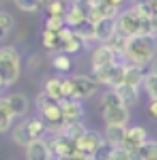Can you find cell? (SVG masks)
<instances>
[{
	"label": "cell",
	"instance_id": "20",
	"mask_svg": "<svg viewBox=\"0 0 157 160\" xmlns=\"http://www.w3.org/2000/svg\"><path fill=\"white\" fill-rule=\"evenodd\" d=\"M61 88H63V80L58 77H51L45 82L43 93L55 101H63V90Z\"/></svg>",
	"mask_w": 157,
	"mask_h": 160
},
{
	"label": "cell",
	"instance_id": "30",
	"mask_svg": "<svg viewBox=\"0 0 157 160\" xmlns=\"http://www.w3.org/2000/svg\"><path fill=\"white\" fill-rule=\"evenodd\" d=\"M143 85H144V90L149 95V98L157 99V75L151 74V72L146 74V78H144V82H143Z\"/></svg>",
	"mask_w": 157,
	"mask_h": 160
},
{
	"label": "cell",
	"instance_id": "39",
	"mask_svg": "<svg viewBox=\"0 0 157 160\" xmlns=\"http://www.w3.org/2000/svg\"><path fill=\"white\" fill-rule=\"evenodd\" d=\"M5 87V82H3V80H2V77H0V90H2Z\"/></svg>",
	"mask_w": 157,
	"mask_h": 160
},
{
	"label": "cell",
	"instance_id": "14",
	"mask_svg": "<svg viewBox=\"0 0 157 160\" xmlns=\"http://www.w3.org/2000/svg\"><path fill=\"white\" fill-rule=\"evenodd\" d=\"M127 136V125H108L106 133H104V139L112 148H119L124 146Z\"/></svg>",
	"mask_w": 157,
	"mask_h": 160
},
{
	"label": "cell",
	"instance_id": "8",
	"mask_svg": "<svg viewBox=\"0 0 157 160\" xmlns=\"http://www.w3.org/2000/svg\"><path fill=\"white\" fill-rule=\"evenodd\" d=\"M101 114L106 125H127L130 120V112L125 106H114V108L101 109Z\"/></svg>",
	"mask_w": 157,
	"mask_h": 160
},
{
	"label": "cell",
	"instance_id": "40",
	"mask_svg": "<svg viewBox=\"0 0 157 160\" xmlns=\"http://www.w3.org/2000/svg\"><path fill=\"white\" fill-rule=\"evenodd\" d=\"M0 2H3V0H0Z\"/></svg>",
	"mask_w": 157,
	"mask_h": 160
},
{
	"label": "cell",
	"instance_id": "15",
	"mask_svg": "<svg viewBox=\"0 0 157 160\" xmlns=\"http://www.w3.org/2000/svg\"><path fill=\"white\" fill-rule=\"evenodd\" d=\"M117 96L120 98L122 104L125 108H130V106H135L138 102V98H139V93H138V87H132L128 83H120L119 87L112 88Z\"/></svg>",
	"mask_w": 157,
	"mask_h": 160
},
{
	"label": "cell",
	"instance_id": "26",
	"mask_svg": "<svg viewBox=\"0 0 157 160\" xmlns=\"http://www.w3.org/2000/svg\"><path fill=\"white\" fill-rule=\"evenodd\" d=\"M42 45H43L47 50L59 48V32L45 29V31L42 32Z\"/></svg>",
	"mask_w": 157,
	"mask_h": 160
},
{
	"label": "cell",
	"instance_id": "7",
	"mask_svg": "<svg viewBox=\"0 0 157 160\" xmlns=\"http://www.w3.org/2000/svg\"><path fill=\"white\" fill-rule=\"evenodd\" d=\"M61 106V112H63V118L66 125L71 123H78L84 117V108L80 101H75V99H63L59 101Z\"/></svg>",
	"mask_w": 157,
	"mask_h": 160
},
{
	"label": "cell",
	"instance_id": "17",
	"mask_svg": "<svg viewBox=\"0 0 157 160\" xmlns=\"http://www.w3.org/2000/svg\"><path fill=\"white\" fill-rule=\"evenodd\" d=\"M23 123H24L26 131H28V135L31 136L32 141L42 139L43 133L47 131V127H45V123H43V120L38 118V117H31V118H28V120H24Z\"/></svg>",
	"mask_w": 157,
	"mask_h": 160
},
{
	"label": "cell",
	"instance_id": "25",
	"mask_svg": "<svg viewBox=\"0 0 157 160\" xmlns=\"http://www.w3.org/2000/svg\"><path fill=\"white\" fill-rule=\"evenodd\" d=\"M11 136H13V141H15L16 144H19V146H23V148H28L31 142H34V141L31 139V136L28 135V131H26L24 123H19L18 127H15Z\"/></svg>",
	"mask_w": 157,
	"mask_h": 160
},
{
	"label": "cell",
	"instance_id": "24",
	"mask_svg": "<svg viewBox=\"0 0 157 160\" xmlns=\"http://www.w3.org/2000/svg\"><path fill=\"white\" fill-rule=\"evenodd\" d=\"M127 40H128V37H125V35H122L120 32H117L109 42L106 43L112 51H114V55L117 56V55H122V56H125V48H127Z\"/></svg>",
	"mask_w": 157,
	"mask_h": 160
},
{
	"label": "cell",
	"instance_id": "4",
	"mask_svg": "<svg viewBox=\"0 0 157 160\" xmlns=\"http://www.w3.org/2000/svg\"><path fill=\"white\" fill-rule=\"evenodd\" d=\"M104 142L106 141H104V138L98 131L87 130L84 135L75 141V151H77V154L91 158V155L96 152V149L99 148V146H103Z\"/></svg>",
	"mask_w": 157,
	"mask_h": 160
},
{
	"label": "cell",
	"instance_id": "11",
	"mask_svg": "<svg viewBox=\"0 0 157 160\" xmlns=\"http://www.w3.org/2000/svg\"><path fill=\"white\" fill-rule=\"evenodd\" d=\"M114 59H115L114 51L106 43H103L93 51V55H91V68H93V71L106 68L109 64H114Z\"/></svg>",
	"mask_w": 157,
	"mask_h": 160
},
{
	"label": "cell",
	"instance_id": "31",
	"mask_svg": "<svg viewBox=\"0 0 157 160\" xmlns=\"http://www.w3.org/2000/svg\"><path fill=\"white\" fill-rule=\"evenodd\" d=\"M13 24H15V21H13V16L10 13L0 11V38H3L8 34V31L13 28Z\"/></svg>",
	"mask_w": 157,
	"mask_h": 160
},
{
	"label": "cell",
	"instance_id": "23",
	"mask_svg": "<svg viewBox=\"0 0 157 160\" xmlns=\"http://www.w3.org/2000/svg\"><path fill=\"white\" fill-rule=\"evenodd\" d=\"M13 118H15V115L11 114V111L8 108L7 98H0V133L7 131L11 127Z\"/></svg>",
	"mask_w": 157,
	"mask_h": 160
},
{
	"label": "cell",
	"instance_id": "22",
	"mask_svg": "<svg viewBox=\"0 0 157 160\" xmlns=\"http://www.w3.org/2000/svg\"><path fill=\"white\" fill-rule=\"evenodd\" d=\"M42 8L48 11V16H66V2L64 0H42Z\"/></svg>",
	"mask_w": 157,
	"mask_h": 160
},
{
	"label": "cell",
	"instance_id": "35",
	"mask_svg": "<svg viewBox=\"0 0 157 160\" xmlns=\"http://www.w3.org/2000/svg\"><path fill=\"white\" fill-rule=\"evenodd\" d=\"M148 114L154 122H157V99H151V102L148 104Z\"/></svg>",
	"mask_w": 157,
	"mask_h": 160
},
{
	"label": "cell",
	"instance_id": "10",
	"mask_svg": "<svg viewBox=\"0 0 157 160\" xmlns=\"http://www.w3.org/2000/svg\"><path fill=\"white\" fill-rule=\"evenodd\" d=\"M82 45H84V40L80 37H77L69 28H64L59 32V50L64 55H66V53L74 55V53H77L82 48Z\"/></svg>",
	"mask_w": 157,
	"mask_h": 160
},
{
	"label": "cell",
	"instance_id": "33",
	"mask_svg": "<svg viewBox=\"0 0 157 160\" xmlns=\"http://www.w3.org/2000/svg\"><path fill=\"white\" fill-rule=\"evenodd\" d=\"M71 66L72 64H71L69 56H66L64 53H61V55H58V56L53 58V68L56 71H59V72H68L71 69Z\"/></svg>",
	"mask_w": 157,
	"mask_h": 160
},
{
	"label": "cell",
	"instance_id": "13",
	"mask_svg": "<svg viewBox=\"0 0 157 160\" xmlns=\"http://www.w3.org/2000/svg\"><path fill=\"white\" fill-rule=\"evenodd\" d=\"M148 141V131L143 127H132L127 128V136L124 146L130 151H136L139 146H143Z\"/></svg>",
	"mask_w": 157,
	"mask_h": 160
},
{
	"label": "cell",
	"instance_id": "32",
	"mask_svg": "<svg viewBox=\"0 0 157 160\" xmlns=\"http://www.w3.org/2000/svg\"><path fill=\"white\" fill-rule=\"evenodd\" d=\"M111 160H136L135 152L127 149L125 146H119V148H114Z\"/></svg>",
	"mask_w": 157,
	"mask_h": 160
},
{
	"label": "cell",
	"instance_id": "18",
	"mask_svg": "<svg viewBox=\"0 0 157 160\" xmlns=\"http://www.w3.org/2000/svg\"><path fill=\"white\" fill-rule=\"evenodd\" d=\"M146 74L144 69L141 66H135V64H128L125 66V75H124V83H128L132 87H138L139 83L144 82Z\"/></svg>",
	"mask_w": 157,
	"mask_h": 160
},
{
	"label": "cell",
	"instance_id": "34",
	"mask_svg": "<svg viewBox=\"0 0 157 160\" xmlns=\"http://www.w3.org/2000/svg\"><path fill=\"white\" fill-rule=\"evenodd\" d=\"M112 151H114L112 146L108 144V142H104L103 146H99V148L96 149V152L91 155V160H111Z\"/></svg>",
	"mask_w": 157,
	"mask_h": 160
},
{
	"label": "cell",
	"instance_id": "28",
	"mask_svg": "<svg viewBox=\"0 0 157 160\" xmlns=\"http://www.w3.org/2000/svg\"><path fill=\"white\" fill-rule=\"evenodd\" d=\"M15 5L26 13H35L42 8V0H13Z\"/></svg>",
	"mask_w": 157,
	"mask_h": 160
},
{
	"label": "cell",
	"instance_id": "37",
	"mask_svg": "<svg viewBox=\"0 0 157 160\" xmlns=\"http://www.w3.org/2000/svg\"><path fill=\"white\" fill-rule=\"evenodd\" d=\"M149 72L157 75V58H155V59H152V64H151V71H149Z\"/></svg>",
	"mask_w": 157,
	"mask_h": 160
},
{
	"label": "cell",
	"instance_id": "38",
	"mask_svg": "<svg viewBox=\"0 0 157 160\" xmlns=\"http://www.w3.org/2000/svg\"><path fill=\"white\" fill-rule=\"evenodd\" d=\"M109 2H111V3H112L115 8H119V7L124 3V0H109Z\"/></svg>",
	"mask_w": 157,
	"mask_h": 160
},
{
	"label": "cell",
	"instance_id": "12",
	"mask_svg": "<svg viewBox=\"0 0 157 160\" xmlns=\"http://www.w3.org/2000/svg\"><path fill=\"white\" fill-rule=\"evenodd\" d=\"M51 157L53 154L50 151V146L43 139L34 141L26 148V160H51Z\"/></svg>",
	"mask_w": 157,
	"mask_h": 160
},
{
	"label": "cell",
	"instance_id": "9",
	"mask_svg": "<svg viewBox=\"0 0 157 160\" xmlns=\"http://www.w3.org/2000/svg\"><path fill=\"white\" fill-rule=\"evenodd\" d=\"M115 34H117L115 18H103L95 24V40L101 43H108Z\"/></svg>",
	"mask_w": 157,
	"mask_h": 160
},
{
	"label": "cell",
	"instance_id": "16",
	"mask_svg": "<svg viewBox=\"0 0 157 160\" xmlns=\"http://www.w3.org/2000/svg\"><path fill=\"white\" fill-rule=\"evenodd\" d=\"M7 102H8L11 114L15 117H23L29 109V101L21 93H13V95L7 96Z\"/></svg>",
	"mask_w": 157,
	"mask_h": 160
},
{
	"label": "cell",
	"instance_id": "27",
	"mask_svg": "<svg viewBox=\"0 0 157 160\" xmlns=\"http://www.w3.org/2000/svg\"><path fill=\"white\" fill-rule=\"evenodd\" d=\"M114 106H124L120 98L117 96V93L114 90L109 91H104L103 96H101V109H106V108H114Z\"/></svg>",
	"mask_w": 157,
	"mask_h": 160
},
{
	"label": "cell",
	"instance_id": "36",
	"mask_svg": "<svg viewBox=\"0 0 157 160\" xmlns=\"http://www.w3.org/2000/svg\"><path fill=\"white\" fill-rule=\"evenodd\" d=\"M56 160H91V158L85 157V155H80V154H74L71 157H63V158H56Z\"/></svg>",
	"mask_w": 157,
	"mask_h": 160
},
{
	"label": "cell",
	"instance_id": "3",
	"mask_svg": "<svg viewBox=\"0 0 157 160\" xmlns=\"http://www.w3.org/2000/svg\"><path fill=\"white\" fill-rule=\"evenodd\" d=\"M21 74V56L15 47L0 48V77L5 85H13Z\"/></svg>",
	"mask_w": 157,
	"mask_h": 160
},
{
	"label": "cell",
	"instance_id": "21",
	"mask_svg": "<svg viewBox=\"0 0 157 160\" xmlns=\"http://www.w3.org/2000/svg\"><path fill=\"white\" fill-rule=\"evenodd\" d=\"M135 152L136 160H157V141H146Z\"/></svg>",
	"mask_w": 157,
	"mask_h": 160
},
{
	"label": "cell",
	"instance_id": "2",
	"mask_svg": "<svg viewBox=\"0 0 157 160\" xmlns=\"http://www.w3.org/2000/svg\"><path fill=\"white\" fill-rule=\"evenodd\" d=\"M35 104H37L38 112H40V115H42V120H43L47 130L55 131L56 135L63 133L64 128H66V122H64V118H63L59 101L51 99L48 95H45V93L42 91L40 95L37 96Z\"/></svg>",
	"mask_w": 157,
	"mask_h": 160
},
{
	"label": "cell",
	"instance_id": "19",
	"mask_svg": "<svg viewBox=\"0 0 157 160\" xmlns=\"http://www.w3.org/2000/svg\"><path fill=\"white\" fill-rule=\"evenodd\" d=\"M77 37H80L82 40H88V38H93L95 40V24L91 22L88 18L82 19L78 24H75L74 28H69Z\"/></svg>",
	"mask_w": 157,
	"mask_h": 160
},
{
	"label": "cell",
	"instance_id": "29",
	"mask_svg": "<svg viewBox=\"0 0 157 160\" xmlns=\"http://www.w3.org/2000/svg\"><path fill=\"white\" fill-rule=\"evenodd\" d=\"M87 130L84 128V125L78 122V123H71V125H66V128H64V131H63V135H66L69 139H72L74 142L80 138L84 133H85Z\"/></svg>",
	"mask_w": 157,
	"mask_h": 160
},
{
	"label": "cell",
	"instance_id": "5",
	"mask_svg": "<svg viewBox=\"0 0 157 160\" xmlns=\"http://www.w3.org/2000/svg\"><path fill=\"white\" fill-rule=\"evenodd\" d=\"M71 83H72V91H74V99L75 101L87 99V98L93 96L96 93L95 78H91L88 75H72Z\"/></svg>",
	"mask_w": 157,
	"mask_h": 160
},
{
	"label": "cell",
	"instance_id": "1",
	"mask_svg": "<svg viewBox=\"0 0 157 160\" xmlns=\"http://www.w3.org/2000/svg\"><path fill=\"white\" fill-rule=\"evenodd\" d=\"M155 50H157V40L154 35H133L128 37L127 40L125 58L132 64L144 68L148 62L154 59Z\"/></svg>",
	"mask_w": 157,
	"mask_h": 160
},
{
	"label": "cell",
	"instance_id": "6",
	"mask_svg": "<svg viewBox=\"0 0 157 160\" xmlns=\"http://www.w3.org/2000/svg\"><path fill=\"white\" fill-rule=\"evenodd\" d=\"M48 146H50L51 154H55L56 158L71 157V155L77 154V151H75V142H74L72 139H69L66 135H63V133L56 135V136L53 138V141H51Z\"/></svg>",
	"mask_w": 157,
	"mask_h": 160
}]
</instances>
